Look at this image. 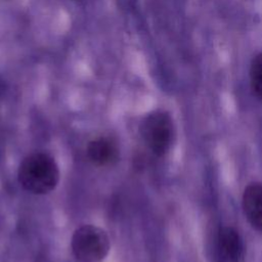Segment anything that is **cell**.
Returning <instances> with one entry per match:
<instances>
[{
	"label": "cell",
	"mask_w": 262,
	"mask_h": 262,
	"mask_svg": "<svg viewBox=\"0 0 262 262\" xmlns=\"http://www.w3.org/2000/svg\"><path fill=\"white\" fill-rule=\"evenodd\" d=\"M140 136L156 156L165 155L173 141L174 127L169 114L155 111L148 114L139 125Z\"/></svg>",
	"instance_id": "3957f363"
},
{
	"label": "cell",
	"mask_w": 262,
	"mask_h": 262,
	"mask_svg": "<svg viewBox=\"0 0 262 262\" xmlns=\"http://www.w3.org/2000/svg\"><path fill=\"white\" fill-rule=\"evenodd\" d=\"M17 177L26 190L35 194H44L57 185L59 170L51 156L45 152H34L23 160Z\"/></svg>",
	"instance_id": "6da1fadb"
},
{
	"label": "cell",
	"mask_w": 262,
	"mask_h": 262,
	"mask_svg": "<svg viewBox=\"0 0 262 262\" xmlns=\"http://www.w3.org/2000/svg\"><path fill=\"white\" fill-rule=\"evenodd\" d=\"M215 255L220 262H239L243 244L238 233L231 227L221 228L215 238Z\"/></svg>",
	"instance_id": "277c9868"
},
{
	"label": "cell",
	"mask_w": 262,
	"mask_h": 262,
	"mask_svg": "<svg viewBox=\"0 0 262 262\" xmlns=\"http://www.w3.org/2000/svg\"><path fill=\"white\" fill-rule=\"evenodd\" d=\"M87 157L95 166H110L119 159V147L117 143L108 137H98L91 140L87 145Z\"/></svg>",
	"instance_id": "5b68a950"
},
{
	"label": "cell",
	"mask_w": 262,
	"mask_h": 262,
	"mask_svg": "<svg viewBox=\"0 0 262 262\" xmlns=\"http://www.w3.org/2000/svg\"><path fill=\"white\" fill-rule=\"evenodd\" d=\"M249 77L253 93L262 100V52L253 57L250 64Z\"/></svg>",
	"instance_id": "52a82bcc"
},
{
	"label": "cell",
	"mask_w": 262,
	"mask_h": 262,
	"mask_svg": "<svg viewBox=\"0 0 262 262\" xmlns=\"http://www.w3.org/2000/svg\"><path fill=\"white\" fill-rule=\"evenodd\" d=\"M110 250L106 232L94 225H83L75 230L72 251L79 262H101Z\"/></svg>",
	"instance_id": "7a4b0ae2"
},
{
	"label": "cell",
	"mask_w": 262,
	"mask_h": 262,
	"mask_svg": "<svg viewBox=\"0 0 262 262\" xmlns=\"http://www.w3.org/2000/svg\"><path fill=\"white\" fill-rule=\"evenodd\" d=\"M243 210L253 227L262 231V184L251 183L243 194Z\"/></svg>",
	"instance_id": "8992f818"
}]
</instances>
